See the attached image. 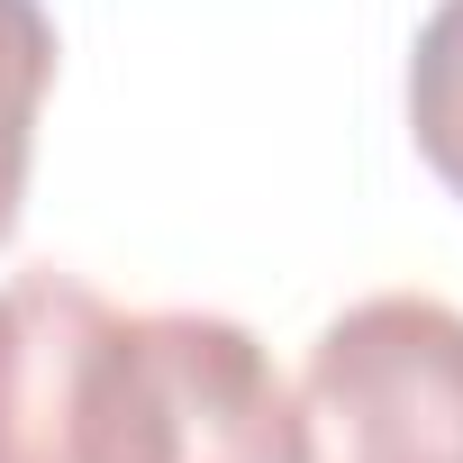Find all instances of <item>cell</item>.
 <instances>
[{
	"label": "cell",
	"instance_id": "1",
	"mask_svg": "<svg viewBox=\"0 0 463 463\" xmlns=\"http://www.w3.org/2000/svg\"><path fill=\"white\" fill-rule=\"evenodd\" d=\"M0 463H309V418L237 318L19 273L0 291Z\"/></svg>",
	"mask_w": 463,
	"mask_h": 463
},
{
	"label": "cell",
	"instance_id": "2",
	"mask_svg": "<svg viewBox=\"0 0 463 463\" xmlns=\"http://www.w3.org/2000/svg\"><path fill=\"white\" fill-rule=\"evenodd\" d=\"M309 463H463V309L436 291H373L318 327Z\"/></svg>",
	"mask_w": 463,
	"mask_h": 463
},
{
	"label": "cell",
	"instance_id": "3",
	"mask_svg": "<svg viewBox=\"0 0 463 463\" xmlns=\"http://www.w3.org/2000/svg\"><path fill=\"white\" fill-rule=\"evenodd\" d=\"M46 91H55V19H46V0H0V246L19 237Z\"/></svg>",
	"mask_w": 463,
	"mask_h": 463
},
{
	"label": "cell",
	"instance_id": "4",
	"mask_svg": "<svg viewBox=\"0 0 463 463\" xmlns=\"http://www.w3.org/2000/svg\"><path fill=\"white\" fill-rule=\"evenodd\" d=\"M409 137L427 173L463 200V0H436L409 55Z\"/></svg>",
	"mask_w": 463,
	"mask_h": 463
}]
</instances>
